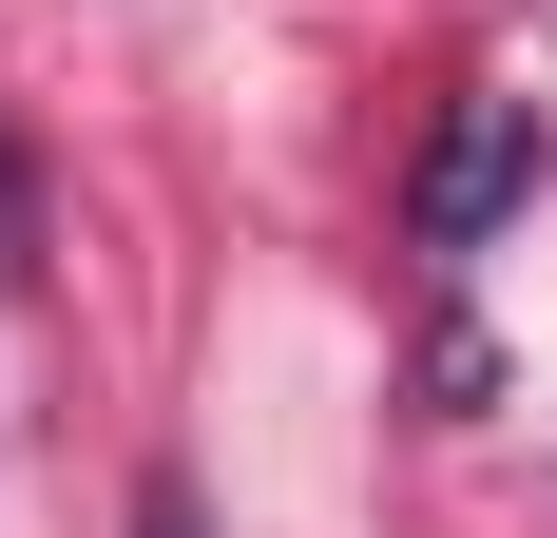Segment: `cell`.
<instances>
[{
	"label": "cell",
	"mask_w": 557,
	"mask_h": 538,
	"mask_svg": "<svg viewBox=\"0 0 557 538\" xmlns=\"http://www.w3.org/2000/svg\"><path fill=\"white\" fill-rule=\"evenodd\" d=\"M20 231H39V173H20V135H0V269H20Z\"/></svg>",
	"instance_id": "obj_2"
},
{
	"label": "cell",
	"mask_w": 557,
	"mask_h": 538,
	"mask_svg": "<svg viewBox=\"0 0 557 538\" xmlns=\"http://www.w3.org/2000/svg\"><path fill=\"white\" fill-rule=\"evenodd\" d=\"M519 193H539V97H461V135L423 155V193H404V212H423V250H481Z\"/></svg>",
	"instance_id": "obj_1"
},
{
	"label": "cell",
	"mask_w": 557,
	"mask_h": 538,
	"mask_svg": "<svg viewBox=\"0 0 557 538\" xmlns=\"http://www.w3.org/2000/svg\"><path fill=\"white\" fill-rule=\"evenodd\" d=\"M135 538H193V481H154V500H135Z\"/></svg>",
	"instance_id": "obj_3"
}]
</instances>
